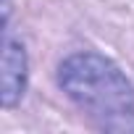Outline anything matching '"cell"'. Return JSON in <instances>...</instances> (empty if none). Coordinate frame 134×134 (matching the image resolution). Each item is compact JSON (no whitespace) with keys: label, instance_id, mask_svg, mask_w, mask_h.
<instances>
[{"label":"cell","instance_id":"7a4b0ae2","mask_svg":"<svg viewBox=\"0 0 134 134\" xmlns=\"http://www.w3.org/2000/svg\"><path fill=\"white\" fill-rule=\"evenodd\" d=\"M26 87V53L5 32L3 40V105L11 108L19 103Z\"/></svg>","mask_w":134,"mask_h":134},{"label":"cell","instance_id":"6da1fadb","mask_svg":"<svg viewBox=\"0 0 134 134\" xmlns=\"http://www.w3.org/2000/svg\"><path fill=\"white\" fill-rule=\"evenodd\" d=\"M58 84L100 129L134 131V90L113 60L76 53L60 63Z\"/></svg>","mask_w":134,"mask_h":134}]
</instances>
